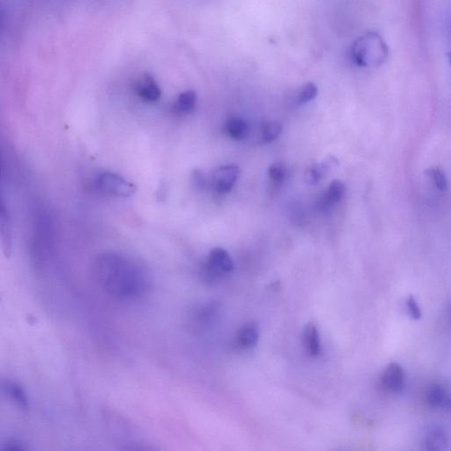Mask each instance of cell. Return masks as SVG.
Listing matches in <instances>:
<instances>
[{"instance_id": "cell-1", "label": "cell", "mask_w": 451, "mask_h": 451, "mask_svg": "<svg viewBox=\"0 0 451 451\" xmlns=\"http://www.w3.org/2000/svg\"><path fill=\"white\" fill-rule=\"evenodd\" d=\"M95 284L106 295L120 300L141 298L150 289L144 269L132 259L114 252L98 256L92 266Z\"/></svg>"}, {"instance_id": "cell-2", "label": "cell", "mask_w": 451, "mask_h": 451, "mask_svg": "<svg viewBox=\"0 0 451 451\" xmlns=\"http://www.w3.org/2000/svg\"><path fill=\"white\" fill-rule=\"evenodd\" d=\"M387 57L388 47L377 33H367L359 37L351 48L352 60L358 67H378Z\"/></svg>"}, {"instance_id": "cell-3", "label": "cell", "mask_w": 451, "mask_h": 451, "mask_svg": "<svg viewBox=\"0 0 451 451\" xmlns=\"http://www.w3.org/2000/svg\"><path fill=\"white\" fill-rule=\"evenodd\" d=\"M53 220L46 209H39L34 215L33 251L41 263L49 254L53 240Z\"/></svg>"}, {"instance_id": "cell-4", "label": "cell", "mask_w": 451, "mask_h": 451, "mask_svg": "<svg viewBox=\"0 0 451 451\" xmlns=\"http://www.w3.org/2000/svg\"><path fill=\"white\" fill-rule=\"evenodd\" d=\"M97 186L102 193L118 197H129L136 193V186L117 173L104 172L97 179Z\"/></svg>"}, {"instance_id": "cell-5", "label": "cell", "mask_w": 451, "mask_h": 451, "mask_svg": "<svg viewBox=\"0 0 451 451\" xmlns=\"http://www.w3.org/2000/svg\"><path fill=\"white\" fill-rule=\"evenodd\" d=\"M240 175V169L237 165L218 167L213 177V188L218 194L230 193Z\"/></svg>"}, {"instance_id": "cell-6", "label": "cell", "mask_w": 451, "mask_h": 451, "mask_svg": "<svg viewBox=\"0 0 451 451\" xmlns=\"http://www.w3.org/2000/svg\"><path fill=\"white\" fill-rule=\"evenodd\" d=\"M234 268L230 254L222 248L211 249L208 258L207 271L211 275H224Z\"/></svg>"}, {"instance_id": "cell-7", "label": "cell", "mask_w": 451, "mask_h": 451, "mask_svg": "<svg viewBox=\"0 0 451 451\" xmlns=\"http://www.w3.org/2000/svg\"><path fill=\"white\" fill-rule=\"evenodd\" d=\"M136 94L146 102H155L162 97V90L151 75L145 74L137 81L134 86Z\"/></svg>"}, {"instance_id": "cell-8", "label": "cell", "mask_w": 451, "mask_h": 451, "mask_svg": "<svg viewBox=\"0 0 451 451\" xmlns=\"http://www.w3.org/2000/svg\"><path fill=\"white\" fill-rule=\"evenodd\" d=\"M382 384L388 391L397 393L402 391L405 385L404 370L401 365L392 362L382 374Z\"/></svg>"}, {"instance_id": "cell-9", "label": "cell", "mask_w": 451, "mask_h": 451, "mask_svg": "<svg viewBox=\"0 0 451 451\" xmlns=\"http://www.w3.org/2000/svg\"><path fill=\"white\" fill-rule=\"evenodd\" d=\"M0 238H1L3 252L5 257L8 258L12 254L13 247L12 221L4 203L2 204L1 213H0Z\"/></svg>"}, {"instance_id": "cell-10", "label": "cell", "mask_w": 451, "mask_h": 451, "mask_svg": "<svg viewBox=\"0 0 451 451\" xmlns=\"http://www.w3.org/2000/svg\"><path fill=\"white\" fill-rule=\"evenodd\" d=\"M2 391L6 397L20 409L26 410L29 406V398H27L25 389L18 382L13 380L3 382Z\"/></svg>"}, {"instance_id": "cell-11", "label": "cell", "mask_w": 451, "mask_h": 451, "mask_svg": "<svg viewBox=\"0 0 451 451\" xmlns=\"http://www.w3.org/2000/svg\"><path fill=\"white\" fill-rule=\"evenodd\" d=\"M345 193H346V186L344 183L340 180H334L319 201V207L321 209L326 210L328 208L333 207L334 204L342 200Z\"/></svg>"}, {"instance_id": "cell-12", "label": "cell", "mask_w": 451, "mask_h": 451, "mask_svg": "<svg viewBox=\"0 0 451 451\" xmlns=\"http://www.w3.org/2000/svg\"><path fill=\"white\" fill-rule=\"evenodd\" d=\"M303 344L307 353L313 357L317 356L320 353V338L319 331L315 324H307L303 331Z\"/></svg>"}, {"instance_id": "cell-13", "label": "cell", "mask_w": 451, "mask_h": 451, "mask_svg": "<svg viewBox=\"0 0 451 451\" xmlns=\"http://www.w3.org/2000/svg\"><path fill=\"white\" fill-rule=\"evenodd\" d=\"M225 132L231 139L242 140L249 135V125L244 119L238 117L230 118L226 122Z\"/></svg>"}, {"instance_id": "cell-14", "label": "cell", "mask_w": 451, "mask_h": 451, "mask_svg": "<svg viewBox=\"0 0 451 451\" xmlns=\"http://www.w3.org/2000/svg\"><path fill=\"white\" fill-rule=\"evenodd\" d=\"M447 445V439L444 430L439 426L430 428L425 436L424 446L428 450H445Z\"/></svg>"}, {"instance_id": "cell-15", "label": "cell", "mask_w": 451, "mask_h": 451, "mask_svg": "<svg viewBox=\"0 0 451 451\" xmlns=\"http://www.w3.org/2000/svg\"><path fill=\"white\" fill-rule=\"evenodd\" d=\"M338 164L336 159L329 158L322 163L315 164L310 167L306 172V182L310 186H315L319 183L322 177L326 175L331 167Z\"/></svg>"}, {"instance_id": "cell-16", "label": "cell", "mask_w": 451, "mask_h": 451, "mask_svg": "<svg viewBox=\"0 0 451 451\" xmlns=\"http://www.w3.org/2000/svg\"><path fill=\"white\" fill-rule=\"evenodd\" d=\"M259 330L257 324L249 323L242 328L238 335V343L244 349H249L258 343Z\"/></svg>"}, {"instance_id": "cell-17", "label": "cell", "mask_w": 451, "mask_h": 451, "mask_svg": "<svg viewBox=\"0 0 451 451\" xmlns=\"http://www.w3.org/2000/svg\"><path fill=\"white\" fill-rule=\"evenodd\" d=\"M196 104L197 94L193 90L186 91L179 95L172 109L180 114H190L194 111Z\"/></svg>"}, {"instance_id": "cell-18", "label": "cell", "mask_w": 451, "mask_h": 451, "mask_svg": "<svg viewBox=\"0 0 451 451\" xmlns=\"http://www.w3.org/2000/svg\"><path fill=\"white\" fill-rule=\"evenodd\" d=\"M319 90L315 84L309 82L303 87H300L296 93V102L297 104H305L307 102L312 101L313 99L317 97Z\"/></svg>"}, {"instance_id": "cell-19", "label": "cell", "mask_w": 451, "mask_h": 451, "mask_svg": "<svg viewBox=\"0 0 451 451\" xmlns=\"http://www.w3.org/2000/svg\"><path fill=\"white\" fill-rule=\"evenodd\" d=\"M426 401L433 408H439L446 402L445 389L439 384L432 385L426 393Z\"/></svg>"}, {"instance_id": "cell-20", "label": "cell", "mask_w": 451, "mask_h": 451, "mask_svg": "<svg viewBox=\"0 0 451 451\" xmlns=\"http://www.w3.org/2000/svg\"><path fill=\"white\" fill-rule=\"evenodd\" d=\"M426 175L429 177V179L432 181L433 186H435L439 190L445 191L447 189V187H449L445 173H444L443 170L440 169V167H430V169L426 170Z\"/></svg>"}, {"instance_id": "cell-21", "label": "cell", "mask_w": 451, "mask_h": 451, "mask_svg": "<svg viewBox=\"0 0 451 451\" xmlns=\"http://www.w3.org/2000/svg\"><path fill=\"white\" fill-rule=\"evenodd\" d=\"M282 132V125L279 122H270L262 128V139L265 143L275 141Z\"/></svg>"}, {"instance_id": "cell-22", "label": "cell", "mask_w": 451, "mask_h": 451, "mask_svg": "<svg viewBox=\"0 0 451 451\" xmlns=\"http://www.w3.org/2000/svg\"><path fill=\"white\" fill-rule=\"evenodd\" d=\"M269 177L273 183H282L286 175V167L284 163L275 162L269 167Z\"/></svg>"}, {"instance_id": "cell-23", "label": "cell", "mask_w": 451, "mask_h": 451, "mask_svg": "<svg viewBox=\"0 0 451 451\" xmlns=\"http://www.w3.org/2000/svg\"><path fill=\"white\" fill-rule=\"evenodd\" d=\"M406 306H408V312L413 320L420 319L422 312H420L419 304L415 297H408V300H406Z\"/></svg>"}, {"instance_id": "cell-24", "label": "cell", "mask_w": 451, "mask_h": 451, "mask_svg": "<svg viewBox=\"0 0 451 451\" xmlns=\"http://www.w3.org/2000/svg\"><path fill=\"white\" fill-rule=\"evenodd\" d=\"M1 449L4 451H22L26 450L27 447L18 440H10L3 444Z\"/></svg>"}, {"instance_id": "cell-25", "label": "cell", "mask_w": 451, "mask_h": 451, "mask_svg": "<svg viewBox=\"0 0 451 451\" xmlns=\"http://www.w3.org/2000/svg\"><path fill=\"white\" fill-rule=\"evenodd\" d=\"M193 182L195 186L200 188V189H203L207 184L206 177H204L202 172H199V170H196V172H194L193 173Z\"/></svg>"}, {"instance_id": "cell-26", "label": "cell", "mask_w": 451, "mask_h": 451, "mask_svg": "<svg viewBox=\"0 0 451 451\" xmlns=\"http://www.w3.org/2000/svg\"><path fill=\"white\" fill-rule=\"evenodd\" d=\"M447 408H449L451 410V398H450L449 401H447Z\"/></svg>"}]
</instances>
